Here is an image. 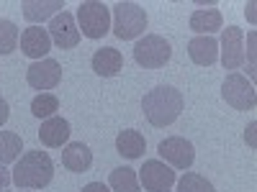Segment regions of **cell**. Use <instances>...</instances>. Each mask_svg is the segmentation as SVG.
I'll list each match as a JSON object with an SVG mask.
<instances>
[{
	"instance_id": "31",
	"label": "cell",
	"mask_w": 257,
	"mask_h": 192,
	"mask_svg": "<svg viewBox=\"0 0 257 192\" xmlns=\"http://www.w3.org/2000/svg\"><path fill=\"white\" fill-rule=\"evenodd\" d=\"M24 192H26V190H24Z\"/></svg>"
},
{
	"instance_id": "10",
	"label": "cell",
	"mask_w": 257,
	"mask_h": 192,
	"mask_svg": "<svg viewBox=\"0 0 257 192\" xmlns=\"http://www.w3.org/2000/svg\"><path fill=\"white\" fill-rule=\"evenodd\" d=\"M52 44L57 49H75L80 44V28H77V20L70 10H62L49 20V28H47Z\"/></svg>"
},
{
	"instance_id": "5",
	"label": "cell",
	"mask_w": 257,
	"mask_h": 192,
	"mask_svg": "<svg viewBox=\"0 0 257 192\" xmlns=\"http://www.w3.org/2000/svg\"><path fill=\"white\" fill-rule=\"evenodd\" d=\"M173 56V46H170V41L160 34H147L137 41L134 46V59L139 67L144 70H160L170 62Z\"/></svg>"
},
{
	"instance_id": "29",
	"label": "cell",
	"mask_w": 257,
	"mask_h": 192,
	"mask_svg": "<svg viewBox=\"0 0 257 192\" xmlns=\"http://www.w3.org/2000/svg\"><path fill=\"white\" fill-rule=\"evenodd\" d=\"M244 13H247V18L254 24V3H247V10H244Z\"/></svg>"
},
{
	"instance_id": "11",
	"label": "cell",
	"mask_w": 257,
	"mask_h": 192,
	"mask_svg": "<svg viewBox=\"0 0 257 192\" xmlns=\"http://www.w3.org/2000/svg\"><path fill=\"white\" fill-rule=\"evenodd\" d=\"M26 82L34 90H54L62 82V67L54 59H39L26 70Z\"/></svg>"
},
{
	"instance_id": "24",
	"label": "cell",
	"mask_w": 257,
	"mask_h": 192,
	"mask_svg": "<svg viewBox=\"0 0 257 192\" xmlns=\"http://www.w3.org/2000/svg\"><path fill=\"white\" fill-rule=\"evenodd\" d=\"M18 46V26L8 18H0V54H13Z\"/></svg>"
},
{
	"instance_id": "12",
	"label": "cell",
	"mask_w": 257,
	"mask_h": 192,
	"mask_svg": "<svg viewBox=\"0 0 257 192\" xmlns=\"http://www.w3.org/2000/svg\"><path fill=\"white\" fill-rule=\"evenodd\" d=\"M52 49V38L47 34V28L39 26H29L24 34H21V52H24L29 59H44Z\"/></svg>"
},
{
	"instance_id": "9",
	"label": "cell",
	"mask_w": 257,
	"mask_h": 192,
	"mask_svg": "<svg viewBox=\"0 0 257 192\" xmlns=\"http://www.w3.org/2000/svg\"><path fill=\"white\" fill-rule=\"evenodd\" d=\"M219 59L224 70H239L244 64V31L239 26H226L219 41Z\"/></svg>"
},
{
	"instance_id": "23",
	"label": "cell",
	"mask_w": 257,
	"mask_h": 192,
	"mask_svg": "<svg viewBox=\"0 0 257 192\" xmlns=\"http://www.w3.org/2000/svg\"><path fill=\"white\" fill-rule=\"evenodd\" d=\"M178 192H216L203 174H196V172H185L180 180H178Z\"/></svg>"
},
{
	"instance_id": "26",
	"label": "cell",
	"mask_w": 257,
	"mask_h": 192,
	"mask_svg": "<svg viewBox=\"0 0 257 192\" xmlns=\"http://www.w3.org/2000/svg\"><path fill=\"white\" fill-rule=\"evenodd\" d=\"M8 118H11V105L6 98H0V126H6Z\"/></svg>"
},
{
	"instance_id": "13",
	"label": "cell",
	"mask_w": 257,
	"mask_h": 192,
	"mask_svg": "<svg viewBox=\"0 0 257 192\" xmlns=\"http://www.w3.org/2000/svg\"><path fill=\"white\" fill-rule=\"evenodd\" d=\"M67 138H70V120L62 116L47 118L39 128V141L49 148H59L62 144H67Z\"/></svg>"
},
{
	"instance_id": "4",
	"label": "cell",
	"mask_w": 257,
	"mask_h": 192,
	"mask_svg": "<svg viewBox=\"0 0 257 192\" xmlns=\"http://www.w3.org/2000/svg\"><path fill=\"white\" fill-rule=\"evenodd\" d=\"M75 20H77V28L82 31V36L98 41L111 31V8L98 3V0H85L77 8Z\"/></svg>"
},
{
	"instance_id": "22",
	"label": "cell",
	"mask_w": 257,
	"mask_h": 192,
	"mask_svg": "<svg viewBox=\"0 0 257 192\" xmlns=\"http://www.w3.org/2000/svg\"><path fill=\"white\" fill-rule=\"evenodd\" d=\"M57 110H59V100H57V95H52V92H41V95H36L34 100H31V113L36 116V118H52V116H57Z\"/></svg>"
},
{
	"instance_id": "1",
	"label": "cell",
	"mask_w": 257,
	"mask_h": 192,
	"mask_svg": "<svg viewBox=\"0 0 257 192\" xmlns=\"http://www.w3.org/2000/svg\"><path fill=\"white\" fill-rule=\"evenodd\" d=\"M185 108V98L178 88H170V84H160V88L149 90L144 98H142V110H144V118L157 126V128H165L170 123H175L180 118Z\"/></svg>"
},
{
	"instance_id": "20",
	"label": "cell",
	"mask_w": 257,
	"mask_h": 192,
	"mask_svg": "<svg viewBox=\"0 0 257 192\" xmlns=\"http://www.w3.org/2000/svg\"><path fill=\"white\" fill-rule=\"evenodd\" d=\"M108 190L111 192H139V177L137 169L132 166H118L108 177Z\"/></svg>"
},
{
	"instance_id": "7",
	"label": "cell",
	"mask_w": 257,
	"mask_h": 192,
	"mask_svg": "<svg viewBox=\"0 0 257 192\" xmlns=\"http://www.w3.org/2000/svg\"><path fill=\"white\" fill-rule=\"evenodd\" d=\"M157 154L173 169H190L193 162H196V148L183 136H167L165 141H160Z\"/></svg>"
},
{
	"instance_id": "3",
	"label": "cell",
	"mask_w": 257,
	"mask_h": 192,
	"mask_svg": "<svg viewBox=\"0 0 257 192\" xmlns=\"http://www.w3.org/2000/svg\"><path fill=\"white\" fill-rule=\"evenodd\" d=\"M149 24L147 10L139 3H116L113 6V36L121 41H132L144 34Z\"/></svg>"
},
{
	"instance_id": "30",
	"label": "cell",
	"mask_w": 257,
	"mask_h": 192,
	"mask_svg": "<svg viewBox=\"0 0 257 192\" xmlns=\"http://www.w3.org/2000/svg\"><path fill=\"white\" fill-rule=\"evenodd\" d=\"M254 123H249V128H247V138H249V146H254Z\"/></svg>"
},
{
	"instance_id": "6",
	"label": "cell",
	"mask_w": 257,
	"mask_h": 192,
	"mask_svg": "<svg viewBox=\"0 0 257 192\" xmlns=\"http://www.w3.org/2000/svg\"><path fill=\"white\" fill-rule=\"evenodd\" d=\"M221 98L226 100V105H231L234 110H252L257 102V92L252 80H247L239 72L226 74L224 84H221Z\"/></svg>"
},
{
	"instance_id": "17",
	"label": "cell",
	"mask_w": 257,
	"mask_h": 192,
	"mask_svg": "<svg viewBox=\"0 0 257 192\" xmlns=\"http://www.w3.org/2000/svg\"><path fill=\"white\" fill-rule=\"evenodd\" d=\"M21 8H24V18L29 20V24H41V20H47L57 13H62L64 3L62 0H24L21 3Z\"/></svg>"
},
{
	"instance_id": "18",
	"label": "cell",
	"mask_w": 257,
	"mask_h": 192,
	"mask_svg": "<svg viewBox=\"0 0 257 192\" xmlns=\"http://www.w3.org/2000/svg\"><path fill=\"white\" fill-rule=\"evenodd\" d=\"M221 26H224V18H221V10L216 8H201L190 16V28L198 36H211L221 31Z\"/></svg>"
},
{
	"instance_id": "25",
	"label": "cell",
	"mask_w": 257,
	"mask_h": 192,
	"mask_svg": "<svg viewBox=\"0 0 257 192\" xmlns=\"http://www.w3.org/2000/svg\"><path fill=\"white\" fill-rule=\"evenodd\" d=\"M254 41H257V36H254V31H249L247 34V56H249V77H254Z\"/></svg>"
},
{
	"instance_id": "15",
	"label": "cell",
	"mask_w": 257,
	"mask_h": 192,
	"mask_svg": "<svg viewBox=\"0 0 257 192\" xmlns=\"http://www.w3.org/2000/svg\"><path fill=\"white\" fill-rule=\"evenodd\" d=\"M90 67L100 77H116L123 70V54L118 49H113V46H103V49H98L93 54Z\"/></svg>"
},
{
	"instance_id": "27",
	"label": "cell",
	"mask_w": 257,
	"mask_h": 192,
	"mask_svg": "<svg viewBox=\"0 0 257 192\" xmlns=\"http://www.w3.org/2000/svg\"><path fill=\"white\" fill-rule=\"evenodd\" d=\"M80 192H111L108 187H105L103 182H90V184H85Z\"/></svg>"
},
{
	"instance_id": "21",
	"label": "cell",
	"mask_w": 257,
	"mask_h": 192,
	"mask_svg": "<svg viewBox=\"0 0 257 192\" xmlns=\"http://www.w3.org/2000/svg\"><path fill=\"white\" fill-rule=\"evenodd\" d=\"M21 152H24V141L13 131H0V164H11L18 162Z\"/></svg>"
},
{
	"instance_id": "16",
	"label": "cell",
	"mask_w": 257,
	"mask_h": 192,
	"mask_svg": "<svg viewBox=\"0 0 257 192\" xmlns=\"http://www.w3.org/2000/svg\"><path fill=\"white\" fill-rule=\"evenodd\" d=\"M62 164L70 169V172L80 174V172H88L90 164H93V152L88 146H85L82 141H72L64 146V152H62Z\"/></svg>"
},
{
	"instance_id": "2",
	"label": "cell",
	"mask_w": 257,
	"mask_h": 192,
	"mask_svg": "<svg viewBox=\"0 0 257 192\" xmlns=\"http://www.w3.org/2000/svg\"><path fill=\"white\" fill-rule=\"evenodd\" d=\"M54 177V164L49 159L47 152H26L21 154V159L16 162L13 172H11V182L18 190H44Z\"/></svg>"
},
{
	"instance_id": "14",
	"label": "cell",
	"mask_w": 257,
	"mask_h": 192,
	"mask_svg": "<svg viewBox=\"0 0 257 192\" xmlns=\"http://www.w3.org/2000/svg\"><path fill=\"white\" fill-rule=\"evenodd\" d=\"M188 54L198 67H211L219 59V41L213 36H196L188 41Z\"/></svg>"
},
{
	"instance_id": "28",
	"label": "cell",
	"mask_w": 257,
	"mask_h": 192,
	"mask_svg": "<svg viewBox=\"0 0 257 192\" xmlns=\"http://www.w3.org/2000/svg\"><path fill=\"white\" fill-rule=\"evenodd\" d=\"M8 184H11V172H8L3 164H0V192L8 190Z\"/></svg>"
},
{
	"instance_id": "8",
	"label": "cell",
	"mask_w": 257,
	"mask_h": 192,
	"mask_svg": "<svg viewBox=\"0 0 257 192\" xmlns=\"http://www.w3.org/2000/svg\"><path fill=\"white\" fill-rule=\"evenodd\" d=\"M139 182L147 192H170L175 184V169L160 159H149L139 169Z\"/></svg>"
},
{
	"instance_id": "19",
	"label": "cell",
	"mask_w": 257,
	"mask_h": 192,
	"mask_svg": "<svg viewBox=\"0 0 257 192\" xmlns=\"http://www.w3.org/2000/svg\"><path fill=\"white\" fill-rule=\"evenodd\" d=\"M116 152L126 159H139L144 156L147 152V141L139 131H134V128H126V131H121L116 136Z\"/></svg>"
}]
</instances>
